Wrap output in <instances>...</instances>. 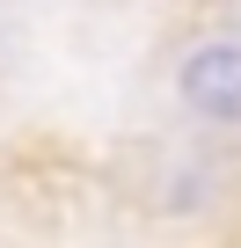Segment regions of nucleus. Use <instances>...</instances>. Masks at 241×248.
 <instances>
[{
  "instance_id": "f257e3e1",
  "label": "nucleus",
  "mask_w": 241,
  "mask_h": 248,
  "mask_svg": "<svg viewBox=\"0 0 241 248\" xmlns=\"http://www.w3.org/2000/svg\"><path fill=\"white\" fill-rule=\"evenodd\" d=\"M183 102L197 117H241V44H205L183 59Z\"/></svg>"
}]
</instances>
